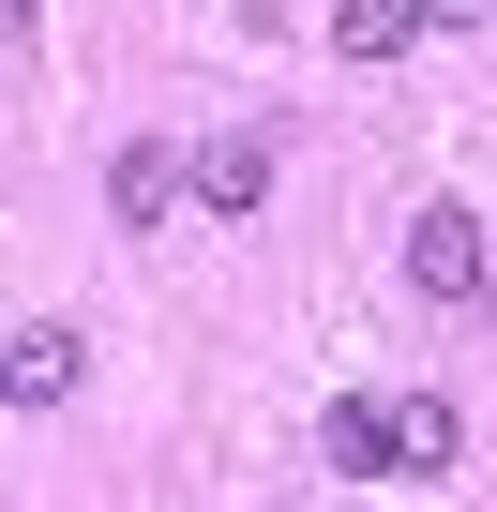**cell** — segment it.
<instances>
[{
    "label": "cell",
    "mask_w": 497,
    "mask_h": 512,
    "mask_svg": "<svg viewBox=\"0 0 497 512\" xmlns=\"http://www.w3.org/2000/svg\"><path fill=\"white\" fill-rule=\"evenodd\" d=\"M272 166H287V121H226V136H211L181 181H196V211H226V226H241V211L272 196Z\"/></svg>",
    "instance_id": "cell-1"
},
{
    "label": "cell",
    "mask_w": 497,
    "mask_h": 512,
    "mask_svg": "<svg viewBox=\"0 0 497 512\" xmlns=\"http://www.w3.org/2000/svg\"><path fill=\"white\" fill-rule=\"evenodd\" d=\"M407 287H422V302H482V211H467V196H437V211L407 226Z\"/></svg>",
    "instance_id": "cell-2"
},
{
    "label": "cell",
    "mask_w": 497,
    "mask_h": 512,
    "mask_svg": "<svg viewBox=\"0 0 497 512\" xmlns=\"http://www.w3.org/2000/svg\"><path fill=\"white\" fill-rule=\"evenodd\" d=\"M452 467V407L437 392H377V482H437Z\"/></svg>",
    "instance_id": "cell-3"
},
{
    "label": "cell",
    "mask_w": 497,
    "mask_h": 512,
    "mask_svg": "<svg viewBox=\"0 0 497 512\" xmlns=\"http://www.w3.org/2000/svg\"><path fill=\"white\" fill-rule=\"evenodd\" d=\"M76 392V332H0V407H61Z\"/></svg>",
    "instance_id": "cell-4"
},
{
    "label": "cell",
    "mask_w": 497,
    "mask_h": 512,
    "mask_svg": "<svg viewBox=\"0 0 497 512\" xmlns=\"http://www.w3.org/2000/svg\"><path fill=\"white\" fill-rule=\"evenodd\" d=\"M106 211H121V226H166V211H181V151H166V136H136V151L106 166Z\"/></svg>",
    "instance_id": "cell-5"
},
{
    "label": "cell",
    "mask_w": 497,
    "mask_h": 512,
    "mask_svg": "<svg viewBox=\"0 0 497 512\" xmlns=\"http://www.w3.org/2000/svg\"><path fill=\"white\" fill-rule=\"evenodd\" d=\"M422 46V0H332V61H407Z\"/></svg>",
    "instance_id": "cell-6"
},
{
    "label": "cell",
    "mask_w": 497,
    "mask_h": 512,
    "mask_svg": "<svg viewBox=\"0 0 497 512\" xmlns=\"http://www.w3.org/2000/svg\"><path fill=\"white\" fill-rule=\"evenodd\" d=\"M317 467H347V482H377V392H347V407L317 422Z\"/></svg>",
    "instance_id": "cell-7"
},
{
    "label": "cell",
    "mask_w": 497,
    "mask_h": 512,
    "mask_svg": "<svg viewBox=\"0 0 497 512\" xmlns=\"http://www.w3.org/2000/svg\"><path fill=\"white\" fill-rule=\"evenodd\" d=\"M422 16H437V31H482V0H422Z\"/></svg>",
    "instance_id": "cell-8"
},
{
    "label": "cell",
    "mask_w": 497,
    "mask_h": 512,
    "mask_svg": "<svg viewBox=\"0 0 497 512\" xmlns=\"http://www.w3.org/2000/svg\"><path fill=\"white\" fill-rule=\"evenodd\" d=\"M0 31H31V0H0Z\"/></svg>",
    "instance_id": "cell-9"
}]
</instances>
